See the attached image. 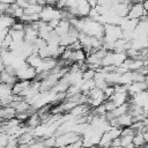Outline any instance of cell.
<instances>
[{
  "label": "cell",
  "instance_id": "6da1fadb",
  "mask_svg": "<svg viewBox=\"0 0 148 148\" xmlns=\"http://www.w3.org/2000/svg\"><path fill=\"white\" fill-rule=\"evenodd\" d=\"M143 16H148V13L143 7V3L142 2L133 3L131 6V8H130L127 17L128 18H133V20H141Z\"/></svg>",
  "mask_w": 148,
  "mask_h": 148
},
{
  "label": "cell",
  "instance_id": "7a4b0ae2",
  "mask_svg": "<svg viewBox=\"0 0 148 148\" xmlns=\"http://www.w3.org/2000/svg\"><path fill=\"white\" fill-rule=\"evenodd\" d=\"M77 17H87L91 10V6L88 0H77Z\"/></svg>",
  "mask_w": 148,
  "mask_h": 148
},
{
  "label": "cell",
  "instance_id": "3957f363",
  "mask_svg": "<svg viewBox=\"0 0 148 148\" xmlns=\"http://www.w3.org/2000/svg\"><path fill=\"white\" fill-rule=\"evenodd\" d=\"M147 89H148V87H147L146 82H132L131 84L127 86V92L130 96H133V95L145 91Z\"/></svg>",
  "mask_w": 148,
  "mask_h": 148
},
{
  "label": "cell",
  "instance_id": "277c9868",
  "mask_svg": "<svg viewBox=\"0 0 148 148\" xmlns=\"http://www.w3.org/2000/svg\"><path fill=\"white\" fill-rule=\"evenodd\" d=\"M16 113H17L16 109L13 108L12 105L2 106V109H1V119L2 120H8V119H12V118H15Z\"/></svg>",
  "mask_w": 148,
  "mask_h": 148
},
{
  "label": "cell",
  "instance_id": "5b68a950",
  "mask_svg": "<svg viewBox=\"0 0 148 148\" xmlns=\"http://www.w3.org/2000/svg\"><path fill=\"white\" fill-rule=\"evenodd\" d=\"M16 22V18L8 14H2L1 16V30L2 29H10L12 25Z\"/></svg>",
  "mask_w": 148,
  "mask_h": 148
},
{
  "label": "cell",
  "instance_id": "8992f818",
  "mask_svg": "<svg viewBox=\"0 0 148 148\" xmlns=\"http://www.w3.org/2000/svg\"><path fill=\"white\" fill-rule=\"evenodd\" d=\"M42 61H43V58H42L37 52L31 53V54L28 56V58H27V62H28V65L31 66V67H34V68H37V67L40 65Z\"/></svg>",
  "mask_w": 148,
  "mask_h": 148
},
{
  "label": "cell",
  "instance_id": "52a82bcc",
  "mask_svg": "<svg viewBox=\"0 0 148 148\" xmlns=\"http://www.w3.org/2000/svg\"><path fill=\"white\" fill-rule=\"evenodd\" d=\"M118 124H119V127H128V126H132L133 124V117L127 112L125 114H121L119 116L118 118Z\"/></svg>",
  "mask_w": 148,
  "mask_h": 148
},
{
  "label": "cell",
  "instance_id": "ba28073f",
  "mask_svg": "<svg viewBox=\"0 0 148 148\" xmlns=\"http://www.w3.org/2000/svg\"><path fill=\"white\" fill-rule=\"evenodd\" d=\"M0 95H1V99L12 96V95H13V86H9V84H7V83H1V87H0Z\"/></svg>",
  "mask_w": 148,
  "mask_h": 148
},
{
  "label": "cell",
  "instance_id": "9c48e42d",
  "mask_svg": "<svg viewBox=\"0 0 148 148\" xmlns=\"http://www.w3.org/2000/svg\"><path fill=\"white\" fill-rule=\"evenodd\" d=\"M9 35L12 36L13 40L15 42H23L25 37V31L24 30H13L9 29Z\"/></svg>",
  "mask_w": 148,
  "mask_h": 148
},
{
  "label": "cell",
  "instance_id": "30bf717a",
  "mask_svg": "<svg viewBox=\"0 0 148 148\" xmlns=\"http://www.w3.org/2000/svg\"><path fill=\"white\" fill-rule=\"evenodd\" d=\"M44 6L42 5H29L25 9H24V13L25 14H29V15H32V14H40L42 10H43Z\"/></svg>",
  "mask_w": 148,
  "mask_h": 148
},
{
  "label": "cell",
  "instance_id": "8fae6325",
  "mask_svg": "<svg viewBox=\"0 0 148 148\" xmlns=\"http://www.w3.org/2000/svg\"><path fill=\"white\" fill-rule=\"evenodd\" d=\"M146 142H147V141H146V139H145L142 132H136V134L133 136V143H134V146L138 147V148H139V147H143Z\"/></svg>",
  "mask_w": 148,
  "mask_h": 148
},
{
  "label": "cell",
  "instance_id": "7c38bea8",
  "mask_svg": "<svg viewBox=\"0 0 148 148\" xmlns=\"http://www.w3.org/2000/svg\"><path fill=\"white\" fill-rule=\"evenodd\" d=\"M83 80H92L96 75V71L95 69H91V68H88L87 71L83 72Z\"/></svg>",
  "mask_w": 148,
  "mask_h": 148
},
{
  "label": "cell",
  "instance_id": "4fadbf2b",
  "mask_svg": "<svg viewBox=\"0 0 148 148\" xmlns=\"http://www.w3.org/2000/svg\"><path fill=\"white\" fill-rule=\"evenodd\" d=\"M16 5L18 6V7H21V8H27L30 3H29V1L28 0H16Z\"/></svg>",
  "mask_w": 148,
  "mask_h": 148
},
{
  "label": "cell",
  "instance_id": "5bb4252c",
  "mask_svg": "<svg viewBox=\"0 0 148 148\" xmlns=\"http://www.w3.org/2000/svg\"><path fill=\"white\" fill-rule=\"evenodd\" d=\"M89 5L91 6V8H96L98 6V0H88Z\"/></svg>",
  "mask_w": 148,
  "mask_h": 148
},
{
  "label": "cell",
  "instance_id": "9a60e30c",
  "mask_svg": "<svg viewBox=\"0 0 148 148\" xmlns=\"http://www.w3.org/2000/svg\"><path fill=\"white\" fill-rule=\"evenodd\" d=\"M44 1L49 6H57V2H58V0H44Z\"/></svg>",
  "mask_w": 148,
  "mask_h": 148
},
{
  "label": "cell",
  "instance_id": "2e32d148",
  "mask_svg": "<svg viewBox=\"0 0 148 148\" xmlns=\"http://www.w3.org/2000/svg\"><path fill=\"white\" fill-rule=\"evenodd\" d=\"M0 2L7 3V5H13V3H16V0H0Z\"/></svg>",
  "mask_w": 148,
  "mask_h": 148
},
{
  "label": "cell",
  "instance_id": "e0dca14e",
  "mask_svg": "<svg viewBox=\"0 0 148 148\" xmlns=\"http://www.w3.org/2000/svg\"><path fill=\"white\" fill-rule=\"evenodd\" d=\"M142 3H143V7H145V9H146V10H147V13H148V0H145Z\"/></svg>",
  "mask_w": 148,
  "mask_h": 148
}]
</instances>
